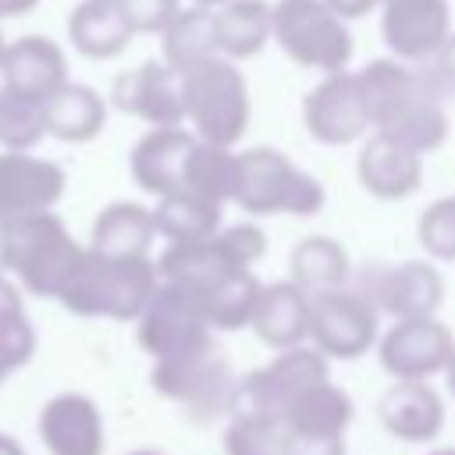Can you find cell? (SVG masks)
Returning <instances> with one entry per match:
<instances>
[{"label":"cell","instance_id":"1","mask_svg":"<svg viewBox=\"0 0 455 455\" xmlns=\"http://www.w3.org/2000/svg\"><path fill=\"white\" fill-rule=\"evenodd\" d=\"M359 85L366 96L370 124L380 135L405 142L416 153H434L448 139V96L451 89L434 71L430 60L405 64L398 57L370 60L359 71Z\"/></svg>","mask_w":455,"mask_h":455},{"label":"cell","instance_id":"2","mask_svg":"<svg viewBox=\"0 0 455 455\" xmlns=\"http://www.w3.org/2000/svg\"><path fill=\"white\" fill-rule=\"evenodd\" d=\"M82 256L85 245L71 238L53 210L4 217V274H14L25 291L39 299H60Z\"/></svg>","mask_w":455,"mask_h":455},{"label":"cell","instance_id":"3","mask_svg":"<svg viewBox=\"0 0 455 455\" xmlns=\"http://www.w3.org/2000/svg\"><path fill=\"white\" fill-rule=\"evenodd\" d=\"M160 284L156 259L149 256H103L85 245V256L60 291V306L75 316L139 320Z\"/></svg>","mask_w":455,"mask_h":455},{"label":"cell","instance_id":"4","mask_svg":"<svg viewBox=\"0 0 455 455\" xmlns=\"http://www.w3.org/2000/svg\"><path fill=\"white\" fill-rule=\"evenodd\" d=\"M185 121L203 142L235 146L252 121L249 82L231 57H210L181 75Z\"/></svg>","mask_w":455,"mask_h":455},{"label":"cell","instance_id":"5","mask_svg":"<svg viewBox=\"0 0 455 455\" xmlns=\"http://www.w3.org/2000/svg\"><path fill=\"white\" fill-rule=\"evenodd\" d=\"M235 203L252 217H313L323 206V185L274 146L238 153Z\"/></svg>","mask_w":455,"mask_h":455},{"label":"cell","instance_id":"6","mask_svg":"<svg viewBox=\"0 0 455 455\" xmlns=\"http://www.w3.org/2000/svg\"><path fill=\"white\" fill-rule=\"evenodd\" d=\"M274 43L284 57L309 71H345L352 60V32L327 0H274Z\"/></svg>","mask_w":455,"mask_h":455},{"label":"cell","instance_id":"7","mask_svg":"<svg viewBox=\"0 0 455 455\" xmlns=\"http://www.w3.org/2000/svg\"><path fill=\"white\" fill-rule=\"evenodd\" d=\"M352 288L363 299H370L377 313H387L391 320L437 316L444 299V277L427 259L370 263L363 270H352Z\"/></svg>","mask_w":455,"mask_h":455},{"label":"cell","instance_id":"8","mask_svg":"<svg viewBox=\"0 0 455 455\" xmlns=\"http://www.w3.org/2000/svg\"><path fill=\"white\" fill-rule=\"evenodd\" d=\"M153 391L192 409V412H217L231 405L235 395V380H231V366L220 352V345L210 338L206 345L174 355V359H156L153 363Z\"/></svg>","mask_w":455,"mask_h":455},{"label":"cell","instance_id":"9","mask_svg":"<svg viewBox=\"0 0 455 455\" xmlns=\"http://www.w3.org/2000/svg\"><path fill=\"white\" fill-rule=\"evenodd\" d=\"M331 377V359L313 348V345H291V348H281L267 366L245 373L242 380H235V395H231V409H252V412H274L281 416L284 405L306 391L309 384L316 380H327Z\"/></svg>","mask_w":455,"mask_h":455},{"label":"cell","instance_id":"10","mask_svg":"<svg viewBox=\"0 0 455 455\" xmlns=\"http://www.w3.org/2000/svg\"><path fill=\"white\" fill-rule=\"evenodd\" d=\"M139 345L156 359L185 355L213 338V327L206 323V313L199 299L171 281H160L146 309L139 313Z\"/></svg>","mask_w":455,"mask_h":455},{"label":"cell","instance_id":"11","mask_svg":"<svg viewBox=\"0 0 455 455\" xmlns=\"http://www.w3.org/2000/svg\"><path fill=\"white\" fill-rule=\"evenodd\" d=\"M309 341L327 359H359L377 345V309L355 288L316 291L309 306Z\"/></svg>","mask_w":455,"mask_h":455},{"label":"cell","instance_id":"12","mask_svg":"<svg viewBox=\"0 0 455 455\" xmlns=\"http://www.w3.org/2000/svg\"><path fill=\"white\" fill-rule=\"evenodd\" d=\"M302 124L309 139L323 146L359 142L373 124L366 110V96L359 85V71H331L323 75L302 100Z\"/></svg>","mask_w":455,"mask_h":455},{"label":"cell","instance_id":"13","mask_svg":"<svg viewBox=\"0 0 455 455\" xmlns=\"http://www.w3.org/2000/svg\"><path fill=\"white\" fill-rule=\"evenodd\" d=\"M451 352L455 338L437 316L395 320V327H387V334L377 341L380 366L395 380H430L434 373H444Z\"/></svg>","mask_w":455,"mask_h":455},{"label":"cell","instance_id":"14","mask_svg":"<svg viewBox=\"0 0 455 455\" xmlns=\"http://www.w3.org/2000/svg\"><path fill=\"white\" fill-rule=\"evenodd\" d=\"M380 36L391 57L405 64L430 60L451 36L448 0H380Z\"/></svg>","mask_w":455,"mask_h":455},{"label":"cell","instance_id":"15","mask_svg":"<svg viewBox=\"0 0 455 455\" xmlns=\"http://www.w3.org/2000/svg\"><path fill=\"white\" fill-rule=\"evenodd\" d=\"M68 188L60 164L32 149H0V217H28L53 210Z\"/></svg>","mask_w":455,"mask_h":455},{"label":"cell","instance_id":"16","mask_svg":"<svg viewBox=\"0 0 455 455\" xmlns=\"http://www.w3.org/2000/svg\"><path fill=\"white\" fill-rule=\"evenodd\" d=\"M110 100L117 110L146 121L149 128L164 124H185V103H181V75L171 71L164 60H142L132 71H121L114 78Z\"/></svg>","mask_w":455,"mask_h":455},{"label":"cell","instance_id":"17","mask_svg":"<svg viewBox=\"0 0 455 455\" xmlns=\"http://www.w3.org/2000/svg\"><path fill=\"white\" fill-rule=\"evenodd\" d=\"M36 434L50 455H103V448H107L103 412L82 391L53 395L39 409Z\"/></svg>","mask_w":455,"mask_h":455},{"label":"cell","instance_id":"18","mask_svg":"<svg viewBox=\"0 0 455 455\" xmlns=\"http://www.w3.org/2000/svg\"><path fill=\"white\" fill-rule=\"evenodd\" d=\"M196 146V132L181 128V124H164V128H149L146 135H139V142L128 153V171L132 181L149 192V196H171L181 188L185 178V160Z\"/></svg>","mask_w":455,"mask_h":455},{"label":"cell","instance_id":"19","mask_svg":"<svg viewBox=\"0 0 455 455\" xmlns=\"http://www.w3.org/2000/svg\"><path fill=\"white\" fill-rule=\"evenodd\" d=\"M355 178L377 199H409L423 185V153L409 149L391 135L373 132L355 156Z\"/></svg>","mask_w":455,"mask_h":455},{"label":"cell","instance_id":"20","mask_svg":"<svg viewBox=\"0 0 455 455\" xmlns=\"http://www.w3.org/2000/svg\"><path fill=\"white\" fill-rule=\"evenodd\" d=\"M68 82V57L50 36H21L0 57V85L7 92L46 100Z\"/></svg>","mask_w":455,"mask_h":455},{"label":"cell","instance_id":"21","mask_svg":"<svg viewBox=\"0 0 455 455\" xmlns=\"http://www.w3.org/2000/svg\"><path fill=\"white\" fill-rule=\"evenodd\" d=\"M380 427L405 444H427L444 430V398L427 380H395L377 402Z\"/></svg>","mask_w":455,"mask_h":455},{"label":"cell","instance_id":"22","mask_svg":"<svg viewBox=\"0 0 455 455\" xmlns=\"http://www.w3.org/2000/svg\"><path fill=\"white\" fill-rule=\"evenodd\" d=\"M309 306H313V295L302 284H295L291 277L270 281L259 291V302H256L249 327L274 352L302 345V341H309Z\"/></svg>","mask_w":455,"mask_h":455},{"label":"cell","instance_id":"23","mask_svg":"<svg viewBox=\"0 0 455 455\" xmlns=\"http://www.w3.org/2000/svg\"><path fill=\"white\" fill-rule=\"evenodd\" d=\"M135 28L128 25L117 0H82L68 14V39L89 60H110L128 50Z\"/></svg>","mask_w":455,"mask_h":455},{"label":"cell","instance_id":"24","mask_svg":"<svg viewBox=\"0 0 455 455\" xmlns=\"http://www.w3.org/2000/svg\"><path fill=\"white\" fill-rule=\"evenodd\" d=\"M43 121L46 135L60 142H89L107 124V100L82 82H64L43 100Z\"/></svg>","mask_w":455,"mask_h":455},{"label":"cell","instance_id":"25","mask_svg":"<svg viewBox=\"0 0 455 455\" xmlns=\"http://www.w3.org/2000/svg\"><path fill=\"white\" fill-rule=\"evenodd\" d=\"M352 416H355L352 395L338 387L331 377L299 391L281 412L288 434H327V437H345Z\"/></svg>","mask_w":455,"mask_h":455},{"label":"cell","instance_id":"26","mask_svg":"<svg viewBox=\"0 0 455 455\" xmlns=\"http://www.w3.org/2000/svg\"><path fill=\"white\" fill-rule=\"evenodd\" d=\"M156 238L153 210L132 199L107 203L89 231V249L103 256H149V245Z\"/></svg>","mask_w":455,"mask_h":455},{"label":"cell","instance_id":"27","mask_svg":"<svg viewBox=\"0 0 455 455\" xmlns=\"http://www.w3.org/2000/svg\"><path fill=\"white\" fill-rule=\"evenodd\" d=\"M210 57H220L213 7H203V4L181 7L171 18V25L160 32V60L171 71L185 75V71H192L196 64H203Z\"/></svg>","mask_w":455,"mask_h":455},{"label":"cell","instance_id":"28","mask_svg":"<svg viewBox=\"0 0 455 455\" xmlns=\"http://www.w3.org/2000/svg\"><path fill=\"white\" fill-rule=\"evenodd\" d=\"M213 21H217L220 57H231V60H249L267 46V39H274L267 0H228L213 7Z\"/></svg>","mask_w":455,"mask_h":455},{"label":"cell","instance_id":"29","mask_svg":"<svg viewBox=\"0 0 455 455\" xmlns=\"http://www.w3.org/2000/svg\"><path fill=\"white\" fill-rule=\"evenodd\" d=\"M288 270H291V281L302 284L309 295L334 291L352 281L348 249L327 235H309V238L295 242V249L288 252Z\"/></svg>","mask_w":455,"mask_h":455},{"label":"cell","instance_id":"30","mask_svg":"<svg viewBox=\"0 0 455 455\" xmlns=\"http://www.w3.org/2000/svg\"><path fill=\"white\" fill-rule=\"evenodd\" d=\"M220 210H224V203L206 199L188 188H178V192L156 199L153 224H156V235L167 242H203L220 231Z\"/></svg>","mask_w":455,"mask_h":455},{"label":"cell","instance_id":"31","mask_svg":"<svg viewBox=\"0 0 455 455\" xmlns=\"http://www.w3.org/2000/svg\"><path fill=\"white\" fill-rule=\"evenodd\" d=\"M259 291H263V281L252 274V267H245V270H231V274L217 277L196 299L213 331H242L252 323Z\"/></svg>","mask_w":455,"mask_h":455},{"label":"cell","instance_id":"32","mask_svg":"<svg viewBox=\"0 0 455 455\" xmlns=\"http://www.w3.org/2000/svg\"><path fill=\"white\" fill-rule=\"evenodd\" d=\"M181 188L199 192V196L217 199V203H235V192H238V153H235V146L203 142L196 135V146L185 160Z\"/></svg>","mask_w":455,"mask_h":455},{"label":"cell","instance_id":"33","mask_svg":"<svg viewBox=\"0 0 455 455\" xmlns=\"http://www.w3.org/2000/svg\"><path fill=\"white\" fill-rule=\"evenodd\" d=\"M36 355V327L25 313L18 284L0 274V384Z\"/></svg>","mask_w":455,"mask_h":455},{"label":"cell","instance_id":"34","mask_svg":"<svg viewBox=\"0 0 455 455\" xmlns=\"http://www.w3.org/2000/svg\"><path fill=\"white\" fill-rule=\"evenodd\" d=\"M288 427L274 412L231 409L224 427V455H284Z\"/></svg>","mask_w":455,"mask_h":455},{"label":"cell","instance_id":"35","mask_svg":"<svg viewBox=\"0 0 455 455\" xmlns=\"http://www.w3.org/2000/svg\"><path fill=\"white\" fill-rule=\"evenodd\" d=\"M39 139H46L43 100H28V96L4 89V96H0V149H32Z\"/></svg>","mask_w":455,"mask_h":455},{"label":"cell","instance_id":"36","mask_svg":"<svg viewBox=\"0 0 455 455\" xmlns=\"http://www.w3.org/2000/svg\"><path fill=\"white\" fill-rule=\"evenodd\" d=\"M416 242L430 259L455 263V196H441L419 213Z\"/></svg>","mask_w":455,"mask_h":455},{"label":"cell","instance_id":"37","mask_svg":"<svg viewBox=\"0 0 455 455\" xmlns=\"http://www.w3.org/2000/svg\"><path fill=\"white\" fill-rule=\"evenodd\" d=\"M217 238H220V245L228 249V256L238 267H256L267 256V235L252 220H238V224H228V228L220 224Z\"/></svg>","mask_w":455,"mask_h":455},{"label":"cell","instance_id":"38","mask_svg":"<svg viewBox=\"0 0 455 455\" xmlns=\"http://www.w3.org/2000/svg\"><path fill=\"white\" fill-rule=\"evenodd\" d=\"M117 7L124 11V18L135 28V36L139 32L160 36L171 25V18L181 11V0H117Z\"/></svg>","mask_w":455,"mask_h":455},{"label":"cell","instance_id":"39","mask_svg":"<svg viewBox=\"0 0 455 455\" xmlns=\"http://www.w3.org/2000/svg\"><path fill=\"white\" fill-rule=\"evenodd\" d=\"M284 455H345V437L327 434H288Z\"/></svg>","mask_w":455,"mask_h":455},{"label":"cell","instance_id":"40","mask_svg":"<svg viewBox=\"0 0 455 455\" xmlns=\"http://www.w3.org/2000/svg\"><path fill=\"white\" fill-rule=\"evenodd\" d=\"M430 64H434V71L444 78V85L455 92V28H451V36L444 39V46L430 57Z\"/></svg>","mask_w":455,"mask_h":455},{"label":"cell","instance_id":"41","mask_svg":"<svg viewBox=\"0 0 455 455\" xmlns=\"http://www.w3.org/2000/svg\"><path fill=\"white\" fill-rule=\"evenodd\" d=\"M377 4H380V0H327V7H331L334 14H341L345 21H352V18H366Z\"/></svg>","mask_w":455,"mask_h":455},{"label":"cell","instance_id":"42","mask_svg":"<svg viewBox=\"0 0 455 455\" xmlns=\"http://www.w3.org/2000/svg\"><path fill=\"white\" fill-rule=\"evenodd\" d=\"M36 7H39V0H0V21H7V18H21V14L36 11Z\"/></svg>","mask_w":455,"mask_h":455},{"label":"cell","instance_id":"43","mask_svg":"<svg viewBox=\"0 0 455 455\" xmlns=\"http://www.w3.org/2000/svg\"><path fill=\"white\" fill-rule=\"evenodd\" d=\"M0 455H25V448L11 434H0Z\"/></svg>","mask_w":455,"mask_h":455},{"label":"cell","instance_id":"44","mask_svg":"<svg viewBox=\"0 0 455 455\" xmlns=\"http://www.w3.org/2000/svg\"><path fill=\"white\" fill-rule=\"evenodd\" d=\"M444 380H448V391L455 395V352H451V359H448V366H444Z\"/></svg>","mask_w":455,"mask_h":455},{"label":"cell","instance_id":"45","mask_svg":"<svg viewBox=\"0 0 455 455\" xmlns=\"http://www.w3.org/2000/svg\"><path fill=\"white\" fill-rule=\"evenodd\" d=\"M427 455H455V444H437V448H430Z\"/></svg>","mask_w":455,"mask_h":455},{"label":"cell","instance_id":"46","mask_svg":"<svg viewBox=\"0 0 455 455\" xmlns=\"http://www.w3.org/2000/svg\"><path fill=\"white\" fill-rule=\"evenodd\" d=\"M0 274H4V217H0Z\"/></svg>","mask_w":455,"mask_h":455},{"label":"cell","instance_id":"47","mask_svg":"<svg viewBox=\"0 0 455 455\" xmlns=\"http://www.w3.org/2000/svg\"><path fill=\"white\" fill-rule=\"evenodd\" d=\"M192 4H203V7H220V4H228V0H192Z\"/></svg>","mask_w":455,"mask_h":455},{"label":"cell","instance_id":"48","mask_svg":"<svg viewBox=\"0 0 455 455\" xmlns=\"http://www.w3.org/2000/svg\"><path fill=\"white\" fill-rule=\"evenodd\" d=\"M128 455H160V451H153V448H139V451H128Z\"/></svg>","mask_w":455,"mask_h":455},{"label":"cell","instance_id":"49","mask_svg":"<svg viewBox=\"0 0 455 455\" xmlns=\"http://www.w3.org/2000/svg\"><path fill=\"white\" fill-rule=\"evenodd\" d=\"M4 50H7V39H4V32H0V57H4Z\"/></svg>","mask_w":455,"mask_h":455},{"label":"cell","instance_id":"50","mask_svg":"<svg viewBox=\"0 0 455 455\" xmlns=\"http://www.w3.org/2000/svg\"><path fill=\"white\" fill-rule=\"evenodd\" d=\"M0 96H4V89H0Z\"/></svg>","mask_w":455,"mask_h":455}]
</instances>
